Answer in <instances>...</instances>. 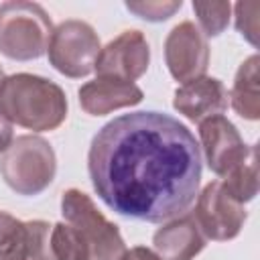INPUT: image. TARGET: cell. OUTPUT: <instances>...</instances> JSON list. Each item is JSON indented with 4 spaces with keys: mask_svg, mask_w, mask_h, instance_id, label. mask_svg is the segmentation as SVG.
I'll return each instance as SVG.
<instances>
[{
    "mask_svg": "<svg viewBox=\"0 0 260 260\" xmlns=\"http://www.w3.org/2000/svg\"><path fill=\"white\" fill-rule=\"evenodd\" d=\"M87 171L100 199L116 213L158 223L195 201L201 152L191 130L162 112H134L108 122L91 140Z\"/></svg>",
    "mask_w": 260,
    "mask_h": 260,
    "instance_id": "1",
    "label": "cell"
},
{
    "mask_svg": "<svg viewBox=\"0 0 260 260\" xmlns=\"http://www.w3.org/2000/svg\"><path fill=\"white\" fill-rule=\"evenodd\" d=\"M59 221L51 230V248L57 260H120L126 252L118 225L108 221L91 197L67 189L61 197Z\"/></svg>",
    "mask_w": 260,
    "mask_h": 260,
    "instance_id": "2",
    "label": "cell"
},
{
    "mask_svg": "<svg viewBox=\"0 0 260 260\" xmlns=\"http://www.w3.org/2000/svg\"><path fill=\"white\" fill-rule=\"evenodd\" d=\"M0 114L35 132L55 130L67 118L65 91L39 75L16 73L0 83Z\"/></svg>",
    "mask_w": 260,
    "mask_h": 260,
    "instance_id": "3",
    "label": "cell"
},
{
    "mask_svg": "<svg viewBox=\"0 0 260 260\" xmlns=\"http://www.w3.org/2000/svg\"><path fill=\"white\" fill-rule=\"evenodd\" d=\"M53 26L37 2L12 0L0 4V53L8 59L30 61L47 51Z\"/></svg>",
    "mask_w": 260,
    "mask_h": 260,
    "instance_id": "4",
    "label": "cell"
},
{
    "mask_svg": "<svg viewBox=\"0 0 260 260\" xmlns=\"http://www.w3.org/2000/svg\"><path fill=\"white\" fill-rule=\"evenodd\" d=\"M57 158L41 136H18L0 158V175L18 195H39L55 179Z\"/></svg>",
    "mask_w": 260,
    "mask_h": 260,
    "instance_id": "5",
    "label": "cell"
},
{
    "mask_svg": "<svg viewBox=\"0 0 260 260\" xmlns=\"http://www.w3.org/2000/svg\"><path fill=\"white\" fill-rule=\"evenodd\" d=\"M98 32L83 20L61 22L49 39L47 51L51 65L67 77H85L93 71L100 53Z\"/></svg>",
    "mask_w": 260,
    "mask_h": 260,
    "instance_id": "6",
    "label": "cell"
},
{
    "mask_svg": "<svg viewBox=\"0 0 260 260\" xmlns=\"http://www.w3.org/2000/svg\"><path fill=\"white\" fill-rule=\"evenodd\" d=\"M193 219L205 238L225 242L240 234L246 221V209L228 195L219 181H213L201 191Z\"/></svg>",
    "mask_w": 260,
    "mask_h": 260,
    "instance_id": "7",
    "label": "cell"
},
{
    "mask_svg": "<svg viewBox=\"0 0 260 260\" xmlns=\"http://www.w3.org/2000/svg\"><path fill=\"white\" fill-rule=\"evenodd\" d=\"M148 61L150 49L144 35L140 30H124L120 37L100 49L93 69L98 77L132 83L148 69Z\"/></svg>",
    "mask_w": 260,
    "mask_h": 260,
    "instance_id": "8",
    "label": "cell"
},
{
    "mask_svg": "<svg viewBox=\"0 0 260 260\" xmlns=\"http://www.w3.org/2000/svg\"><path fill=\"white\" fill-rule=\"evenodd\" d=\"M165 59L171 75L181 83L203 77L209 65L205 35L189 20L177 24L165 41Z\"/></svg>",
    "mask_w": 260,
    "mask_h": 260,
    "instance_id": "9",
    "label": "cell"
},
{
    "mask_svg": "<svg viewBox=\"0 0 260 260\" xmlns=\"http://www.w3.org/2000/svg\"><path fill=\"white\" fill-rule=\"evenodd\" d=\"M199 138L209 169L219 177H225L238 162L248 156L252 148L244 144L236 126L221 114L199 122Z\"/></svg>",
    "mask_w": 260,
    "mask_h": 260,
    "instance_id": "10",
    "label": "cell"
},
{
    "mask_svg": "<svg viewBox=\"0 0 260 260\" xmlns=\"http://www.w3.org/2000/svg\"><path fill=\"white\" fill-rule=\"evenodd\" d=\"M173 108L191 122H203L219 116L228 108V89L215 77H199L183 83L175 91Z\"/></svg>",
    "mask_w": 260,
    "mask_h": 260,
    "instance_id": "11",
    "label": "cell"
},
{
    "mask_svg": "<svg viewBox=\"0 0 260 260\" xmlns=\"http://www.w3.org/2000/svg\"><path fill=\"white\" fill-rule=\"evenodd\" d=\"M142 102V89L134 83L98 77L79 89V104L91 116H104L118 108L136 106Z\"/></svg>",
    "mask_w": 260,
    "mask_h": 260,
    "instance_id": "12",
    "label": "cell"
},
{
    "mask_svg": "<svg viewBox=\"0 0 260 260\" xmlns=\"http://www.w3.org/2000/svg\"><path fill=\"white\" fill-rule=\"evenodd\" d=\"M152 244L162 260H193L205 248V236L193 215H183L156 230Z\"/></svg>",
    "mask_w": 260,
    "mask_h": 260,
    "instance_id": "13",
    "label": "cell"
},
{
    "mask_svg": "<svg viewBox=\"0 0 260 260\" xmlns=\"http://www.w3.org/2000/svg\"><path fill=\"white\" fill-rule=\"evenodd\" d=\"M258 55L248 57L234 79L232 93V108L246 120L260 118V89H258Z\"/></svg>",
    "mask_w": 260,
    "mask_h": 260,
    "instance_id": "14",
    "label": "cell"
},
{
    "mask_svg": "<svg viewBox=\"0 0 260 260\" xmlns=\"http://www.w3.org/2000/svg\"><path fill=\"white\" fill-rule=\"evenodd\" d=\"M219 183L228 191V195L242 205L254 199V195L258 193V148L252 144L248 156L238 162Z\"/></svg>",
    "mask_w": 260,
    "mask_h": 260,
    "instance_id": "15",
    "label": "cell"
},
{
    "mask_svg": "<svg viewBox=\"0 0 260 260\" xmlns=\"http://www.w3.org/2000/svg\"><path fill=\"white\" fill-rule=\"evenodd\" d=\"M26 248V221L0 211V260H22Z\"/></svg>",
    "mask_w": 260,
    "mask_h": 260,
    "instance_id": "16",
    "label": "cell"
},
{
    "mask_svg": "<svg viewBox=\"0 0 260 260\" xmlns=\"http://www.w3.org/2000/svg\"><path fill=\"white\" fill-rule=\"evenodd\" d=\"M51 230L43 219L26 221V248L22 260H57L53 248H51Z\"/></svg>",
    "mask_w": 260,
    "mask_h": 260,
    "instance_id": "17",
    "label": "cell"
},
{
    "mask_svg": "<svg viewBox=\"0 0 260 260\" xmlns=\"http://www.w3.org/2000/svg\"><path fill=\"white\" fill-rule=\"evenodd\" d=\"M193 10L199 18V24L207 37H217L230 20L232 4L230 2H193Z\"/></svg>",
    "mask_w": 260,
    "mask_h": 260,
    "instance_id": "18",
    "label": "cell"
},
{
    "mask_svg": "<svg viewBox=\"0 0 260 260\" xmlns=\"http://www.w3.org/2000/svg\"><path fill=\"white\" fill-rule=\"evenodd\" d=\"M181 6H183L181 0H173V2H160V0H154V2H126V8L130 12H134L136 16H140L144 20H150V22L167 20Z\"/></svg>",
    "mask_w": 260,
    "mask_h": 260,
    "instance_id": "19",
    "label": "cell"
},
{
    "mask_svg": "<svg viewBox=\"0 0 260 260\" xmlns=\"http://www.w3.org/2000/svg\"><path fill=\"white\" fill-rule=\"evenodd\" d=\"M258 2H238L236 4V28L252 45H258Z\"/></svg>",
    "mask_w": 260,
    "mask_h": 260,
    "instance_id": "20",
    "label": "cell"
},
{
    "mask_svg": "<svg viewBox=\"0 0 260 260\" xmlns=\"http://www.w3.org/2000/svg\"><path fill=\"white\" fill-rule=\"evenodd\" d=\"M120 260H162V258L144 246H136L132 250H126Z\"/></svg>",
    "mask_w": 260,
    "mask_h": 260,
    "instance_id": "21",
    "label": "cell"
},
{
    "mask_svg": "<svg viewBox=\"0 0 260 260\" xmlns=\"http://www.w3.org/2000/svg\"><path fill=\"white\" fill-rule=\"evenodd\" d=\"M12 144V124L0 114V152Z\"/></svg>",
    "mask_w": 260,
    "mask_h": 260,
    "instance_id": "22",
    "label": "cell"
},
{
    "mask_svg": "<svg viewBox=\"0 0 260 260\" xmlns=\"http://www.w3.org/2000/svg\"><path fill=\"white\" fill-rule=\"evenodd\" d=\"M2 79H4V73H2V67H0V83H2Z\"/></svg>",
    "mask_w": 260,
    "mask_h": 260,
    "instance_id": "23",
    "label": "cell"
}]
</instances>
